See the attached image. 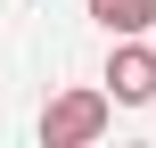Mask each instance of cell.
Returning a JSON list of instances; mask_svg holds the SVG:
<instances>
[{"instance_id": "1", "label": "cell", "mask_w": 156, "mask_h": 148, "mask_svg": "<svg viewBox=\"0 0 156 148\" xmlns=\"http://www.w3.org/2000/svg\"><path fill=\"white\" fill-rule=\"evenodd\" d=\"M115 124V91L107 82H74L41 107V148H90L99 132Z\"/></svg>"}, {"instance_id": "2", "label": "cell", "mask_w": 156, "mask_h": 148, "mask_svg": "<svg viewBox=\"0 0 156 148\" xmlns=\"http://www.w3.org/2000/svg\"><path fill=\"white\" fill-rule=\"evenodd\" d=\"M107 91H115V107H148L156 99V41L148 33H123L107 49Z\"/></svg>"}, {"instance_id": "3", "label": "cell", "mask_w": 156, "mask_h": 148, "mask_svg": "<svg viewBox=\"0 0 156 148\" xmlns=\"http://www.w3.org/2000/svg\"><path fill=\"white\" fill-rule=\"evenodd\" d=\"M90 8V25L107 33V41H123V33H148L156 25V0H82Z\"/></svg>"}]
</instances>
